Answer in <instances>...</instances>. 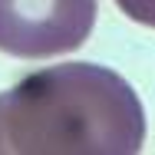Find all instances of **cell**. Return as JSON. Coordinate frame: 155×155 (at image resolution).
I'll return each mask as SVG.
<instances>
[{
  "mask_svg": "<svg viewBox=\"0 0 155 155\" xmlns=\"http://www.w3.org/2000/svg\"><path fill=\"white\" fill-rule=\"evenodd\" d=\"M99 0H0V53L46 60L79 50L96 27Z\"/></svg>",
  "mask_w": 155,
  "mask_h": 155,
  "instance_id": "cell-2",
  "label": "cell"
},
{
  "mask_svg": "<svg viewBox=\"0 0 155 155\" xmlns=\"http://www.w3.org/2000/svg\"><path fill=\"white\" fill-rule=\"evenodd\" d=\"M116 7L122 10L129 20L155 27V0H116Z\"/></svg>",
  "mask_w": 155,
  "mask_h": 155,
  "instance_id": "cell-3",
  "label": "cell"
},
{
  "mask_svg": "<svg viewBox=\"0 0 155 155\" xmlns=\"http://www.w3.org/2000/svg\"><path fill=\"white\" fill-rule=\"evenodd\" d=\"M145 109L119 73L63 63L0 93V155H135Z\"/></svg>",
  "mask_w": 155,
  "mask_h": 155,
  "instance_id": "cell-1",
  "label": "cell"
}]
</instances>
